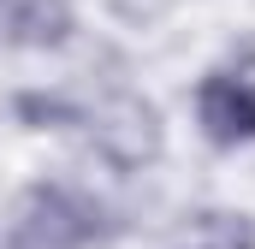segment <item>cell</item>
<instances>
[{"instance_id":"1","label":"cell","mask_w":255,"mask_h":249,"mask_svg":"<svg viewBox=\"0 0 255 249\" xmlns=\"http://www.w3.org/2000/svg\"><path fill=\"white\" fill-rule=\"evenodd\" d=\"M101 232V214L89 196L60 184H36L18 202V226H12V249H83Z\"/></svg>"},{"instance_id":"2","label":"cell","mask_w":255,"mask_h":249,"mask_svg":"<svg viewBox=\"0 0 255 249\" xmlns=\"http://www.w3.org/2000/svg\"><path fill=\"white\" fill-rule=\"evenodd\" d=\"M83 124H89L95 148H101L113 166H142V160L160 154V113H154L142 95H107Z\"/></svg>"},{"instance_id":"3","label":"cell","mask_w":255,"mask_h":249,"mask_svg":"<svg viewBox=\"0 0 255 249\" xmlns=\"http://www.w3.org/2000/svg\"><path fill=\"white\" fill-rule=\"evenodd\" d=\"M196 113H202V130H208L220 148L255 142V77L214 71V77L196 89Z\"/></svg>"},{"instance_id":"4","label":"cell","mask_w":255,"mask_h":249,"mask_svg":"<svg viewBox=\"0 0 255 249\" xmlns=\"http://www.w3.org/2000/svg\"><path fill=\"white\" fill-rule=\"evenodd\" d=\"M172 249H255V220L232 208H208L172 238Z\"/></svg>"},{"instance_id":"5","label":"cell","mask_w":255,"mask_h":249,"mask_svg":"<svg viewBox=\"0 0 255 249\" xmlns=\"http://www.w3.org/2000/svg\"><path fill=\"white\" fill-rule=\"evenodd\" d=\"M6 30L24 48H60L71 36V6L65 0H18L12 18H6Z\"/></svg>"}]
</instances>
